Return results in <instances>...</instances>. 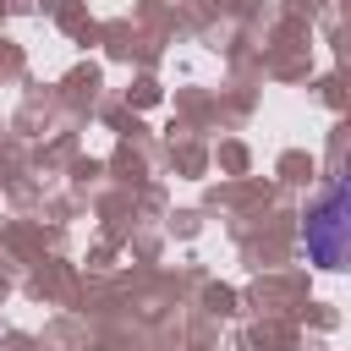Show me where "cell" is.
I'll use <instances>...</instances> for the list:
<instances>
[{
  "label": "cell",
  "instance_id": "obj_1",
  "mask_svg": "<svg viewBox=\"0 0 351 351\" xmlns=\"http://www.w3.org/2000/svg\"><path fill=\"white\" fill-rule=\"evenodd\" d=\"M302 252L318 269H351V176H340L302 219Z\"/></svg>",
  "mask_w": 351,
  "mask_h": 351
}]
</instances>
